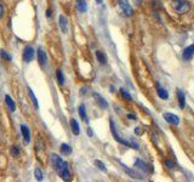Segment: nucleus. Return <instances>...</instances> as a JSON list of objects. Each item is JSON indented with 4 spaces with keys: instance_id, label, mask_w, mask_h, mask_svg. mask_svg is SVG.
Wrapping results in <instances>:
<instances>
[{
    "instance_id": "obj_26",
    "label": "nucleus",
    "mask_w": 194,
    "mask_h": 182,
    "mask_svg": "<svg viewBox=\"0 0 194 182\" xmlns=\"http://www.w3.org/2000/svg\"><path fill=\"white\" fill-rule=\"evenodd\" d=\"M0 57L4 58V60H6V61H11V56L6 52L5 50H0Z\"/></svg>"
},
{
    "instance_id": "obj_32",
    "label": "nucleus",
    "mask_w": 194,
    "mask_h": 182,
    "mask_svg": "<svg viewBox=\"0 0 194 182\" xmlns=\"http://www.w3.org/2000/svg\"><path fill=\"white\" fill-rule=\"evenodd\" d=\"M87 135H89L90 137L92 136V130H91V129H87Z\"/></svg>"
},
{
    "instance_id": "obj_8",
    "label": "nucleus",
    "mask_w": 194,
    "mask_h": 182,
    "mask_svg": "<svg viewBox=\"0 0 194 182\" xmlns=\"http://www.w3.org/2000/svg\"><path fill=\"white\" fill-rule=\"evenodd\" d=\"M194 55V45H190L188 47H186L183 50V54H182V57L185 61H189Z\"/></svg>"
},
{
    "instance_id": "obj_6",
    "label": "nucleus",
    "mask_w": 194,
    "mask_h": 182,
    "mask_svg": "<svg viewBox=\"0 0 194 182\" xmlns=\"http://www.w3.org/2000/svg\"><path fill=\"white\" fill-rule=\"evenodd\" d=\"M163 116H164V119H165L167 123H170V124H172V125H178V123H179L178 116L175 115V114H172V113H164Z\"/></svg>"
},
{
    "instance_id": "obj_35",
    "label": "nucleus",
    "mask_w": 194,
    "mask_h": 182,
    "mask_svg": "<svg viewBox=\"0 0 194 182\" xmlns=\"http://www.w3.org/2000/svg\"><path fill=\"white\" fill-rule=\"evenodd\" d=\"M135 1H136V0H135ZM137 1H140V0H137ZM137 4H140V3H137Z\"/></svg>"
},
{
    "instance_id": "obj_19",
    "label": "nucleus",
    "mask_w": 194,
    "mask_h": 182,
    "mask_svg": "<svg viewBox=\"0 0 194 182\" xmlns=\"http://www.w3.org/2000/svg\"><path fill=\"white\" fill-rule=\"evenodd\" d=\"M96 57H97V61L102 64L107 63V56L102 52V51H96Z\"/></svg>"
},
{
    "instance_id": "obj_11",
    "label": "nucleus",
    "mask_w": 194,
    "mask_h": 182,
    "mask_svg": "<svg viewBox=\"0 0 194 182\" xmlns=\"http://www.w3.org/2000/svg\"><path fill=\"white\" fill-rule=\"evenodd\" d=\"M69 125H70V129H72V132L74 135H79L80 134V127H79V124L75 119H70L69 122Z\"/></svg>"
},
{
    "instance_id": "obj_16",
    "label": "nucleus",
    "mask_w": 194,
    "mask_h": 182,
    "mask_svg": "<svg viewBox=\"0 0 194 182\" xmlns=\"http://www.w3.org/2000/svg\"><path fill=\"white\" fill-rule=\"evenodd\" d=\"M76 9L80 12H86V10H87L86 0H76Z\"/></svg>"
},
{
    "instance_id": "obj_17",
    "label": "nucleus",
    "mask_w": 194,
    "mask_h": 182,
    "mask_svg": "<svg viewBox=\"0 0 194 182\" xmlns=\"http://www.w3.org/2000/svg\"><path fill=\"white\" fill-rule=\"evenodd\" d=\"M177 96H178L179 107H181V108H185V106H186V97H185L183 92H182L181 90H177Z\"/></svg>"
},
{
    "instance_id": "obj_22",
    "label": "nucleus",
    "mask_w": 194,
    "mask_h": 182,
    "mask_svg": "<svg viewBox=\"0 0 194 182\" xmlns=\"http://www.w3.org/2000/svg\"><path fill=\"white\" fill-rule=\"evenodd\" d=\"M123 167H124V170H125V171H126V173H127L129 175H130L131 177H134V178H141V177H140V175H137V174H136L135 171H132V170H130V169H129L127 166H125V165H123Z\"/></svg>"
},
{
    "instance_id": "obj_14",
    "label": "nucleus",
    "mask_w": 194,
    "mask_h": 182,
    "mask_svg": "<svg viewBox=\"0 0 194 182\" xmlns=\"http://www.w3.org/2000/svg\"><path fill=\"white\" fill-rule=\"evenodd\" d=\"M79 115H80V118L85 123H89V116L86 114V107H85V105H80L79 106Z\"/></svg>"
},
{
    "instance_id": "obj_7",
    "label": "nucleus",
    "mask_w": 194,
    "mask_h": 182,
    "mask_svg": "<svg viewBox=\"0 0 194 182\" xmlns=\"http://www.w3.org/2000/svg\"><path fill=\"white\" fill-rule=\"evenodd\" d=\"M21 132H22V136H23L24 143H25V145H28L29 142H31V131H29L28 126L21 125Z\"/></svg>"
},
{
    "instance_id": "obj_34",
    "label": "nucleus",
    "mask_w": 194,
    "mask_h": 182,
    "mask_svg": "<svg viewBox=\"0 0 194 182\" xmlns=\"http://www.w3.org/2000/svg\"><path fill=\"white\" fill-rule=\"evenodd\" d=\"M102 1H103V0H96V3H97V4H101Z\"/></svg>"
},
{
    "instance_id": "obj_20",
    "label": "nucleus",
    "mask_w": 194,
    "mask_h": 182,
    "mask_svg": "<svg viewBox=\"0 0 194 182\" xmlns=\"http://www.w3.org/2000/svg\"><path fill=\"white\" fill-rule=\"evenodd\" d=\"M61 153L64 154V155H69V154L72 153L70 146H68V145H66V143H62V145H61Z\"/></svg>"
},
{
    "instance_id": "obj_28",
    "label": "nucleus",
    "mask_w": 194,
    "mask_h": 182,
    "mask_svg": "<svg viewBox=\"0 0 194 182\" xmlns=\"http://www.w3.org/2000/svg\"><path fill=\"white\" fill-rule=\"evenodd\" d=\"M120 94H121V96H123L126 101H131V96L129 95V92H126L124 89H120Z\"/></svg>"
},
{
    "instance_id": "obj_21",
    "label": "nucleus",
    "mask_w": 194,
    "mask_h": 182,
    "mask_svg": "<svg viewBox=\"0 0 194 182\" xmlns=\"http://www.w3.org/2000/svg\"><path fill=\"white\" fill-rule=\"evenodd\" d=\"M28 92H29V96H31V98H32V102H33V105H34V107L38 109L39 108V105H38V100H36V97H35V95L33 94V91L31 90V89H28Z\"/></svg>"
},
{
    "instance_id": "obj_1",
    "label": "nucleus",
    "mask_w": 194,
    "mask_h": 182,
    "mask_svg": "<svg viewBox=\"0 0 194 182\" xmlns=\"http://www.w3.org/2000/svg\"><path fill=\"white\" fill-rule=\"evenodd\" d=\"M51 164H52L54 169L56 170V173L60 175V177L64 181H69L72 175L68 167V163H66L64 160H62L57 154H51Z\"/></svg>"
},
{
    "instance_id": "obj_24",
    "label": "nucleus",
    "mask_w": 194,
    "mask_h": 182,
    "mask_svg": "<svg viewBox=\"0 0 194 182\" xmlns=\"http://www.w3.org/2000/svg\"><path fill=\"white\" fill-rule=\"evenodd\" d=\"M34 176L36 177L38 181H43V173H41V170L39 167H36L34 170Z\"/></svg>"
},
{
    "instance_id": "obj_29",
    "label": "nucleus",
    "mask_w": 194,
    "mask_h": 182,
    "mask_svg": "<svg viewBox=\"0 0 194 182\" xmlns=\"http://www.w3.org/2000/svg\"><path fill=\"white\" fill-rule=\"evenodd\" d=\"M165 165H166L167 167H169V169H174V167H175V165H174L170 160H165Z\"/></svg>"
},
{
    "instance_id": "obj_27",
    "label": "nucleus",
    "mask_w": 194,
    "mask_h": 182,
    "mask_svg": "<svg viewBox=\"0 0 194 182\" xmlns=\"http://www.w3.org/2000/svg\"><path fill=\"white\" fill-rule=\"evenodd\" d=\"M20 154V149L17 146H12L11 147V155L12 157H17V155Z\"/></svg>"
},
{
    "instance_id": "obj_30",
    "label": "nucleus",
    "mask_w": 194,
    "mask_h": 182,
    "mask_svg": "<svg viewBox=\"0 0 194 182\" xmlns=\"http://www.w3.org/2000/svg\"><path fill=\"white\" fill-rule=\"evenodd\" d=\"M4 17V7L1 5V3H0V20H1Z\"/></svg>"
},
{
    "instance_id": "obj_5",
    "label": "nucleus",
    "mask_w": 194,
    "mask_h": 182,
    "mask_svg": "<svg viewBox=\"0 0 194 182\" xmlns=\"http://www.w3.org/2000/svg\"><path fill=\"white\" fill-rule=\"evenodd\" d=\"M119 6H120V9L124 12L125 16H131L132 15V7L129 5L125 0H119Z\"/></svg>"
},
{
    "instance_id": "obj_23",
    "label": "nucleus",
    "mask_w": 194,
    "mask_h": 182,
    "mask_svg": "<svg viewBox=\"0 0 194 182\" xmlns=\"http://www.w3.org/2000/svg\"><path fill=\"white\" fill-rule=\"evenodd\" d=\"M56 75H57V80H58L60 85H63V84H64V75H63L62 71H61V69H58V71L56 72Z\"/></svg>"
},
{
    "instance_id": "obj_12",
    "label": "nucleus",
    "mask_w": 194,
    "mask_h": 182,
    "mask_svg": "<svg viewBox=\"0 0 194 182\" xmlns=\"http://www.w3.org/2000/svg\"><path fill=\"white\" fill-rule=\"evenodd\" d=\"M38 61H39V63H40L41 66H44V64L46 63V54H45V51L41 47L38 50Z\"/></svg>"
},
{
    "instance_id": "obj_10",
    "label": "nucleus",
    "mask_w": 194,
    "mask_h": 182,
    "mask_svg": "<svg viewBox=\"0 0 194 182\" xmlns=\"http://www.w3.org/2000/svg\"><path fill=\"white\" fill-rule=\"evenodd\" d=\"M94 98L96 100V102L98 103V105H100V107H102V108H108V103H107V101L105 100V98H103L100 94H94Z\"/></svg>"
},
{
    "instance_id": "obj_2",
    "label": "nucleus",
    "mask_w": 194,
    "mask_h": 182,
    "mask_svg": "<svg viewBox=\"0 0 194 182\" xmlns=\"http://www.w3.org/2000/svg\"><path fill=\"white\" fill-rule=\"evenodd\" d=\"M172 9L177 12V14H186L190 10L189 3H187L186 0H172Z\"/></svg>"
},
{
    "instance_id": "obj_3",
    "label": "nucleus",
    "mask_w": 194,
    "mask_h": 182,
    "mask_svg": "<svg viewBox=\"0 0 194 182\" xmlns=\"http://www.w3.org/2000/svg\"><path fill=\"white\" fill-rule=\"evenodd\" d=\"M110 131H112V134H113V137L115 138V141L116 142H119V143H121V145H124V146H127V147H131V143L130 142H127V141H125V140H123L118 134H116V130H115V125H114V123L110 120Z\"/></svg>"
},
{
    "instance_id": "obj_31",
    "label": "nucleus",
    "mask_w": 194,
    "mask_h": 182,
    "mask_svg": "<svg viewBox=\"0 0 194 182\" xmlns=\"http://www.w3.org/2000/svg\"><path fill=\"white\" fill-rule=\"evenodd\" d=\"M127 118L131 119V120H135V119H136V115H134V114H127Z\"/></svg>"
},
{
    "instance_id": "obj_15",
    "label": "nucleus",
    "mask_w": 194,
    "mask_h": 182,
    "mask_svg": "<svg viewBox=\"0 0 194 182\" xmlns=\"http://www.w3.org/2000/svg\"><path fill=\"white\" fill-rule=\"evenodd\" d=\"M5 102H6V105H7L9 109H10L11 112H15V111H16V103L14 102V100H12L9 95L5 96Z\"/></svg>"
},
{
    "instance_id": "obj_4",
    "label": "nucleus",
    "mask_w": 194,
    "mask_h": 182,
    "mask_svg": "<svg viewBox=\"0 0 194 182\" xmlns=\"http://www.w3.org/2000/svg\"><path fill=\"white\" fill-rule=\"evenodd\" d=\"M34 55H35V51H34V49L32 46L24 47V50H23V61L27 62V63L31 62V61H33Z\"/></svg>"
},
{
    "instance_id": "obj_33",
    "label": "nucleus",
    "mask_w": 194,
    "mask_h": 182,
    "mask_svg": "<svg viewBox=\"0 0 194 182\" xmlns=\"http://www.w3.org/2000/svg\"><path fill=\"white\" fill-rule=\"evenodd\" d=\"M46 16H47V17H50V16H51V10H50V9H49V10H47V12H46Z\"/></svg>"
},
{
    "instance_id": "obj_9",
    "label": "nucleus",
    "mask_w": 194,
    "mask_h": 182,
    "mask_svg": "<svg viewBox=\"0 0 194 182\" xmlns=\"http://www.w3.org/2000/svg\"><path fill=\"white\" fill-rule=\"evenodd\" d=\"M60 27H61L63 33H67V31H68V18L64 15L60 16Z\"/></svg>"
},
{
    "instance_id": "obj_13",
    "label": "nucleus",
    "mask_w": 194,
    "mask_h": 182,
    "mask_svg": "<svg viewBox=\"0 0 194 182\" xmlns=\"http://www.w3.org/2000/svg\"><path fill=\"white\" fill-rule=\"evenodd\" d=\"M135 166H136V167H138V169H141V170L146 171V173H149V171H150L149 166H148V165H147L145 162H142L141 159H137V160H136V163H135Z\"/></svg>"
},
{
    "instance_id": "obj_18",
    "label": "nucleus",
    "mask_w": 194,
    "mask_h": 182,
    "mask_svg": "<svg viewBox=\"0 0 194 182\" xmlns=\"http://www.w3.org/2000/svg\"><path fill=\"white\" fill-rule=\"evenodd\" d=\"M158 95H159V97L160 98H163V100H167L169 98V94H167V91L165 90V89H163L159 84H158Z\"/></svg>"
},
{
    "instance_id": "obj_25",
    "label": "nucleus",
    "mask_w": 194,
    "mask_h": 182,
    "mask_svg": "<svg viewBox=\"0 0 194 182\" xmlns=\"http://www.w3.org/2000/svg\"><path fill=\"white\" fill-rule=\"evenodd\" d=\"M95 165H96V166H97V167L100 169V170H102V171H105V173L107 171V169H106V165H105V164H103L102 162H100V160H95Z\"/></svg>"
}]
</instances>
